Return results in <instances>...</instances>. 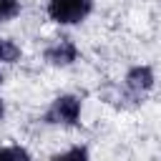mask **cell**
Returning a JSON list of instances; mask_svg holds the SVG:
<instances>
[{
  "mask_svg": "<svg viewBox=\"0 0 161 161\" xmlns=\"http://www.w3.org/2000/svg\"><path fill=\"white\" fill-rule=\"evenodd\" d=\"M93 10V0H48V18L58 25H78Z\"/></svg>",
  "mask_w": 161,
  "mask_h": 161,
  "instance_id": "obj_2",
  "label": "cell"
},
{
  "mask_svg": "<svg viewBox=\"0 0 161 161\" xmlns=\"http://www.w3.org/2000/svg\"><path fill=\"white\" fill-rule=\"evenodd\" d=\"M153 70H151V65H133L128 73H126V78H123V86H126V91H128V96L131 98H143L151 88H153Z\"/></svg>",
  "mask_w": 161,
  "mask_h": 161,
  "instance_id": "obj_3",
  "label": "cell"
},
{
  "mask_svg": "<svg viewBox=\"0 0 161 161\" xmlns=\"http://www.w3.org/2000/svg\"><path fill=\"white\" fill-rule=\"evenodd\" d=\"M80 98L73 93H63L58 98H53V103L48 106L43 121L50 126H78L80 123Z\"/></svg>",
  "mask_w": 161,
  "mask_h": 161,
  "instance_id": "obj_1",
  "label": "cell"
},
{
  "mask_svg": "<svg viewBox=\"0 0 161 161\" xmlns=\"http://www.w3.org/2000/svg\"><path fill=\"white\" fill-rule=\"evenodd\" d=\"M20 13V0H0V23L13 20Z\"/></svg>",
  "mask_w": 161,
  "mask_h": 161,
  "instance_id": "obj_8",
  "label": "cell"
},
{
  "mask_svg": "<svg viewBox=\"0 0 161 161\" xmlns=\"http://www.w3.org/2000/svg\"><path fill=\"white\" fill-rule=\"evenodd\" d=\"M43 55H45V60H48L50 65H55V68H65V65H70V63L78 60V48H75L73 40L63 38V40H55L53 45H48Z\"/></svg>",
  "mask_w": 161,
  "mask_h": 161,
  "instance_id": "obj_4",
  "label": "cell"
},
{
  "mask_svg": "<svg viewBox=\"0 0 161 161\" xmlns=\"http://www.w3.org/2000/svg\"><path fill=\"white\" fill-rule=\"evenodd\" d=\"M50 161H91L88 158V148L86 146H70L63 153H55Z\"/></svg>",
  "mask_w": 161,
  "mask_h": 161,
  "instance_id": "obj_7",
  "label": "cell"
},
{
  "mask_svg": "<svg viewBox=\"0 0 161 161\" xmlns=\"http://www.w3.org/2000/svg\"><path fill=\"white\" fill-rule=\"evenodd\" d=\"M0 161H33L23 146H0Z\"/></svg>",
  "mask_w": 161,
  "mask_h": 161,
  "instance_id": "obj_6",
  "label": "cell"
},
{
  "mask_svg": "<svg viewBox=\"0 0 161 161\" xmlns=\"http://www.w3.org/2000/svg\"><path fill=\"white\" fill-rule=\"evenodd\" d=\"M20 55H23V50L13 40L0 38V63H15V60H20Z\"/></svg>",
  "mask_w": 161,
  "mask_h": 161,
  "instance_id": "obj_5",
  "label": "cell"
},
{
  "mask_svg": "<svg viewBox=\"0 0 161 161\" xmlns=\"http://www.w3.org/2000/svg\"><path fill=\"white\" fill-rule=\"evenodd\" d=\"M5 118V103H3V98H0V121Z\"/></svg>",
  "mask_w": 161,
  "mask_h": 161,
  "instance_id": "obj_9",
  "label": "cell"
}]
</instances>
